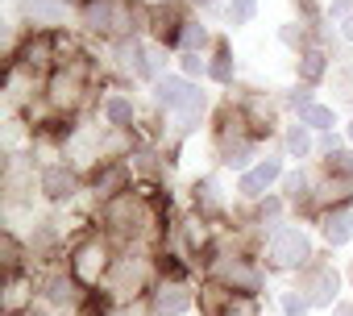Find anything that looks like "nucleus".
<instances>
[{
    "label": "nucleus",
    "instance_id": "nucleus-1",
    "mask_svg": "<svg viewBox=\"0 0 353 316\" xmlns=\"http://www.w3.org/2000/svg\"><path fill=\"white\" fill-rule=\"evenodd\" d=\"M270 258L279 266H303L312 258V246H307V237L299 229H279L274 241H270Z\"/></svg>",
    "mask_w": 353,
    "mask_h": 316
},
{
    "label": "nucleus",
    "instance_id": "nucleus-2",
    "mask_svg": "<svg viewBox=\"0 0 353 316\" xmlns=\"http://www.w3.org/2000/svg\"><path fill=\"white\" fill-rule=\"evenodd\" d=\"M100 270H104V246H83L79 250V258H75V275L83 279V283H96L100 279Z\"/></svg>",
    "mask_w": 353,
    "mask_h": 316
},
{
    "label": "nucleus",
    "instance_id": "nucleus-3",
    "mask_svg": "<svg viewBox=\"0 0 353 316\" xmlns=\"http://www.w3.org/2000/svg\"><path fill=\"white\" fill-rule=\"evenodd\" d=\"M221 279L229 283V287H241V291H258V270L254 266H245V262H225L221 266Z\"/></svg>",
    "mask_w": 353,
    "mask_h": 316
},
{
    "label": "nucleus",
    "instance_id": "nucleus-4",
    "mask_svg": "<svg viewBox=\"0 0 353 316\" xmlns=\"http://www.w3.org/2000/svg\"><path fill=\"white\" fill-rule=\"evenodd\" d=\"M332 295H336V275L324 266L307 279V304H332Z\"/></svg>",
    "mask_w": 353,
    "mask_h": 316
},
{
    "label": "nucleus",
    "instance_id": "nucleus-5",
    "mask_svg": "<svg viewBox=\"0 0 353 316\" xmlns=\"http://www.w3.org/2000/svg\"><path fill=\"white\" fill-rule=\"evenodd\" d=\"M192 96H196V88H188L183 79H158V100L166 108H183Z\"/></svg>",
    "mask_w": 353,
    "mask_h": 316
},
{
    "label": "nucleus",
    "instance_id": "nucleus-6",
    "mask_svg": "<svg viewBox=\"0 0 353 316\" xmlns=\"http://www.w3.org/2000/svg\"><path fill=\"white\" fill-rule=\"evenodd\" d=\"M188 304H192V299H188V291H183V287H174V283H170V287H162V291L154 295V308H158V316H179Z\"/></svg>",
    "mask_w": 353,
    "mask_h": 316
},
{
    "label": "nucleus",
    "instance_id": "nucleus-7",
    "mask_svg": "<svg viewBox=\"0 0 353 316\" xmlns=\"http://www.w3.org/2000/svg\"><path fill=\"white\" fill-rule=\"evenodd\" d=\"M42 188H46V196L63 200V196H71L75 179H71V171H67V167H46V171H42Z\"/></svg>",
    "mask_w": 353,
    "mask_h": 316
},
{
    "label": "nucleus",
    "instance_id": "nucleus-8",
    "mask_svg": "<svg viewBox=\"0 0 353 316\" xmlns=\"http://www.w3.org/2000/svg\"><path fill=\"white\" fill-rule=\"evenodd\" d=\"M324 237H328L332 246L349 241V237H353V213H332V217L324 221Z\"/></svg>",
    "mask_w": 353,
    "mask_h": 316
},
{
    "label": "nucleus",
    "instance_id": "nucleus-9",
    "mask_svg": "<svg viewBox=\"0 0 353 316\" xmlns=\"http://www.w3.org/2000/svg\"><path fill=\"white\" fill-rule=\"evenodd\" d=\"M117 55H121V67H129L133 75H150V63H145V50H141L137 42H121V46H117Z\"/></svg>",
    "mask_w": 353,
    "mask_h": 316
},
{
    "label": "nucleus",
    "instance_id": "nucleus-10",
    "mask_svg": "<svg viewBox=\"0 0 353 316\" xmlns=\"http://www.w3.org/2000/svg\"><path fill=\"white\" fill-rule=\"evenodd\" d=\"M83 17H88V26H92V30H112V21H117V9L108 5V0H92Z\"/></svg>",
    "mask_w": 353,
    "mask_h": 316
},
{
    "label": "nucleus",
    "instance_id": "nucleus-11",
    "mask_svg": "<svg viewBox=\"0 0 353 316\" xmlns=\"http://www.w3.org/2000/svg\"><path fill=\"white\" fill-rule=\"evenodd\" d=\"M303 125H312V129H332L336 117H332V108H324V104H307V108H303Z\"/></svg>",
    "mask_w": 353,
    "mask_h": 316
},
{
    "label": "nucleus",
    "instance_id": "nucleus-12",
    "mask_svg": "<svg viewBox=\"0 0 353 316\" xmlns=\"http://www.w3.org/2000/svg\"><path fill=\"white\" fill-rule=\"evenodd\" d=\"M104 117H108L112 125H129V121H133V104L121 100V96H112V100L104 104Z\"/></svg>",
    "mask_w": 353,
    "mask_h": 316
},
{
    "label": "nucleus",
    "instance_id": "nucleus-13",
    "mask_svg": "<svg viewBox=\"0 0 353 316\" xmlns=\"http://www.w3.org/2000/svg\"><path fill=\"white\" fill-rule=\"evenodd\" d=\"M299 75H303V79H320V75H324V55H320V50H307L303 63H299Z\"/></svg>",
    "mask_w": 353,
    "mask_h": 316
},
{
    "label": "nucleus",
    "instance_id": "nucleus-14",
    "mask_svg": "<svg viewBox=\"0 0 353 316\" xmlns=\"http://www.w3.org/2000/svg\"><path fill=\"white\" fill-rule=\"evenodd\" d=\"M50 96H54V104H71V100H75V79H71V75H59V79L50 83Z\"/></svg>",
    "mask_w": 353,
    "mask_h": 316
},
{
    "label": "nucleus",
    "instance_id": "nucleus-15",
    "mask_svg": "<svg viewBox=\"0 0 353 316\" xmlns=\"http://www.w3.org/2000/svg\"><path fill=\"white\" fill-rule=\"evenodd\" d=\"M179 42H183L188 50H200V46L208 42V34H204V26H188V30L179 34Z\"/></svg>",
    "mask_w": 353,
    "mask_h": 316
},
{
    "label": "nucleus",
    "instance_id": "nucleus-16",
    "mask_svg": "<svg viewBox=\"0 0 353 316\" xmlns=\"http://www.w3.org/2000/svg\"><path fill=\"white\" fill-rule=\"evenodd\" d=\"M287 146H291V154H307V146H312V141H307V129L295 125V129L287 133Z\"/></svg>",
    "mask_w": 353,
    "mask_h": 316
},
{
    "label": "nucleus",
    "instance_id": "nucleus-17",
    "mask_svg": "<svg viewBox=\"0 0 353 316\" xmlns=\"http://www.w3.org/2000/svg\"><path fill=\"white\" fill-rule=\"evenodd\" d=\"M30 17H38V21H59L63 9L54 5V0H50V5H30Z\"/></svg>",
    "mask_w": 353,
    "mask_h": 316
},
{
    "label": "nucleus",
    "instance_id": "nucleus-18",
    "mask_svg": "<svg viewBox=\"0 0 353 316\" xmlns=\"http://www.w3.org/2000/svg\"><path fill=\"white\" fill-rule=\"evenodd\" d=\"M254 0H229V13H233V21H250L254 17Z\"/></svg>",
    "mask_w": 353,
    "mask_h": 316
},
{
    "label": "nucleus",
    "instance_id": "nucleus-19",
    "mask_svg": "<svg viewBox=\"0 0 353 316\" xmlns=\"http://www.w3.org/2000/svg\"><path fill=\"white\" fill-rule=\"evenodd\" d=\"M254 175H258V179H262V184H274V179H279V175H283V167H279V163H274V158H266V163H262V167H258V171H254Z\"/></svg>",
    "mask_w": 353,
    "mask_h": 316
},
{
    "label": "nucleus",
    "instance_id": "nucleus-20",
    "mask_svg": "<svg viewBox=\"0 0 353 316\" xmlns=\"http://www.w3.org/2000/svg\"><path fill=\"white\" fill-rule=\"evenodd\" d=\"M212 75H216L221 83H225V79H233V63H229V55H225V50L216 55V63H212Z\"/></svg>",
    "mask_w": 353,
    "mask_h": 316
},
{
    "label": "nucleus",
    "instance_id": "nucleus-21",
    "mask_svg": "<svg viewBox=\"0 0 353 316\" xmlns=\"http://www.w3.org/2000/svg\"><path fill=\"white\" fill-rule=\"evenodd\" d=\"M241 192H245V196L254 200V196H262V192H266V184H262V179H258V175L250 171V175H241Z\"/></svg>",
    "mask_w": 353,
    "mask_h": 316
},
{
    "label": "nucleus",
    "instance_id": "nucleus-22",
    "mask_svg": "<svg viewBox=\"0 0 353 316\" xmlns=\"http://www.w3.org/2000/svg\"><path fill=\"white\" fill-rule=\"evenodd\" d=\"M283 188H287V196H303V188H307V179H303V175L295 171V175H287V179H283Z\"/></svg>",
    "mask_w": 353,
    "mask_h": 316
},
{
    "label": "nucleus",
    "instance_id": "nucleus-23",
    "mask_svg": "<svg viewBox=\"0 0 353 316\" xmlns=\"http://www.w3.org/2000/svg\"><path fill=\"white\" fill-rule=\"evenodd\" d=\"M67 295H71V283H67V279H54V283H50V299H54V304H63Z\"/></svg>",
    "mask_w": 353,
    "mask_h": 316
},
{
    "label": "nucleus",
    "instance_id": "nucleus-24",
    "mask_svg": "<svg viewBox=\"0 0 353 316\" xmlns=\"http://www.w3.org/2000/svg\"><path fill=\"white\" fill-rule=\"evenodd\" d=\"M283 308H287V316H303V312H307V299H299V295H287V299H283Z\"/></svg>",
    "mask_w": 353,
    "mask_h": 316
},
{
    "label": "nucleus",
    "instance_id": "nucleus-25",
    "mask_svg": "<svg viewBox=\"0 0 353 316\" xmlns=\"http://www.w3.org/2000/svg\"><path fill=\"white\" fill-rule=\"evenodd\" d=\"M183 71H188V75H200V71H204V59H200V55L192 50V55L183 59Z\"/></svg>",
    "mask_w": 353,
    "mask_h": 316
},
{
    "label": "nucleus",
    "instance_id": "nucleus-26",
    "mask_svg": "<svg viewBox=\"0 0 353 316\" xmlns=\"http://www.w3.org/2000/svg\"><path fill=\"white\" fill-rule=\"evenodd\" d=\"M332 167H336L341 175H353V154H336V158H332Z\"/></svg>",
    "mask_w": 353,
    "mask_h": 316
},
{
    "label": "nucleus",
    "instance_id": "nucleus-27",
    "mask_svg": "<svg viewBox=\"0 0 353 316\" xmlns=\"http://www.w3.org/2000/svg\"><path fill=\"white\" fill-rule=\"evenodd\" d=\"M345 34H349V38H353V17H349V26H345Z\"/></svg>",
    "mask_w": 353,
    "mask_h": 316
},
{
    "label": "nucleus",
    "instance_id": "nucleus-28",
    "mask_svg": "<svg viewBox=\"0 0 353 316\" xmlns=\"http://www.w3.org/2000/svg\"><path fill=\"white\" fill-rule=\"evenodd\" d=\"M349 137H353V125H349Z\"/></svg>",
    "mask_w": 353,
    "mask_h": 316
},
{
    "label": "nucleus",
    "instance_id": "nucleus-29",
    "mask_svg": "<svg viewBox=\"0 0 353 316\" xmlns=\"http://www.w3.org/2000/svg\"><path fill=\"white\" fill-rule=\"evenodd\" d=\"M204 5H208V0H204Z\"/></svg>",
    "mask_w": 353,
    "mask_h": 316
}]
</instances>
